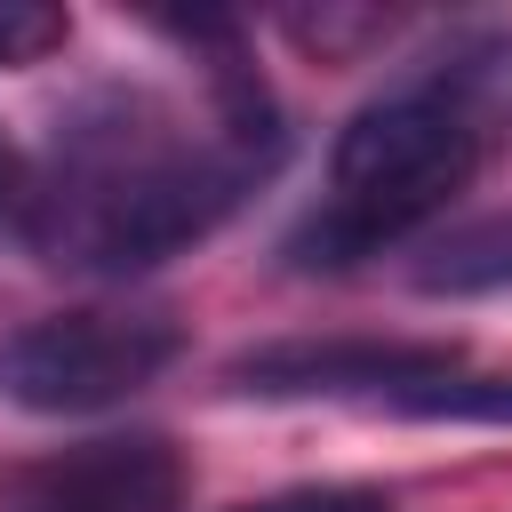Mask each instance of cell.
<instances>
[{
  "label": "cell",
  "mask_w": 512,
  "mask_h": 512,
  "mask_svg": "<svg viewBox=\"0 0 512 512\" xmlns=\"http://www.w3.org/2000/svg\"><path fill=\"white\" fill-rule=\"evenodd\" d=\"M168 32L192 40L208 104L184 112L152 88H88L48 128V152L16 200V224L40 264L104 280L152 272L200 248L288 160L280 104L256 80V64H240L232 24L176 16Z\"/></svg>",
  "instance_id": "obj_1"
},
{
  "label": "cell",
  "mask_w": 512,
  "mask_h": 512,
  "mask_svg": "<svg viewBox=\"0 0 512 512\" xmlns=\"http://www.w3.org/2000/svg\"><path fill=\"white\" fill-rule=\"evenodd\" d=\"M512 48L504 24L456 32L448 48L416 56L400 80H384L328 144V192L288 232L296 272H344L416 224H432L480 168V80Z\"/></svg>",
  "instance_id": "obj_2"
},
{
  "label": "cell",
  "mask_w": 512,
  "mask_h": 512,
  "mask_svg": "<svg viewBox=\"0 0 512 512\" xmlns=\"http://www.w3.org/2000/svg\"><path fill=\"white\" fill-rule=\"evenodd\" d=\"M184 360L176 312L152 304H80L16 328L0 344V400L24 416H96L152 392Z\"/></svg>",
  "instance_id": "obj_3"
},
{
  "label": "cell",
  "mask_w": 512,
  "mask_h": 512,
  "mask_svg": "<svg viewBox=\"0 0 512 512\" xmlns=\"http://www.w3.org/2000/svg\"><path fill=\"white\" fill-rule=\"evenodd\" d=\"M464 352L456 344H400V336H288V344H256L224 368V392L240 400H368V408H400L408 392L456 376Z\"/></svg>",
  "instance_id": "obj_4"
},
{
  "label": "cell",
  "mask_w": 512,
  "mask_h": 512,
  "mask_svg": "<svg viewBox=\"0 0 512 512\" xmlns=\"http://www.w3.org/2000/svg\"><path fill=\"white\" fill-rule=\"evenodd\" d=\"M184 456L160 432H96L0 472V512H176Z\"/></svg>",
  "instance_id": "obj_5"
},
{
  "label": "cell",
  "mask_w": 512,
  "mask_h": 512,
  "mask_svg": "<svg viewBox=\"0 0 512 512\" xmlns=\"http://www.w3.org/2000/svg\"><path fill=\"white\" fill-rule=\"evenodd\" d=\"M416 288H424V296H488V288H512V216L456 224V232L416 264Z\"/></svg>",
  "instance_id": "obj_6"
},
{
  "label": "cell",
  "mask_w": 512,
  "mask_h": 512,
  "mask_svg": "<svg viewBox=\"0 0 512 512\" xmlns=\"http://www.w3.org/2000/svg\"><path fill=\"white\" fill-rule=\"evenodd\" d=\"M392 416H416V424H512V376H440L424 392H408Z\"/></svg>",
  "instance_id": "obj_7"
},
{
  "label": "cell",
  "mask_w": 512,
  "mask_h": 512,
  "mask_svg": "<svg viewBox=\"0 0 512 512\" xmlns=\"http://www.w3.org/2000/svg\"><path fill=\"white\" fill-rule=\"evenodd\" d=\"M72 40V16L48 0H0V72L8 64H40Z\"/></svg>",
  "instance_id": "obj_8"
},
{
  "label": "cell",
  "mask_w": 512,
  "mask_h": 512,
  "mask_svg": "<svg viewBox=\"0 0 512 512\" xmlns=\"http://www.w3.org/2000/svg\"><path fill=\"white\" fill-rule=\"evenodd\" d=\"M232 512H392V496L368 480H312V488H280V496L232 504Z\"/></svg>",
  "instance_id": "obj_9"
},
{
  "label": "cell",
  "mask_w": 512,
  "mask_h": 512,
  "mask_svg": "<svg viewBox=\"0 0 512 512\" xmlns=\"http://www.w3.org/2000/svg\"><path fill=\"white\" fill-rule=\"evenodd\" d=\"M24 176H32V168H24V160H16V144L0 136V200H24Z\"/></svg>",
  "instance_id": "obj_10"
}]
</instances>
